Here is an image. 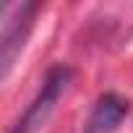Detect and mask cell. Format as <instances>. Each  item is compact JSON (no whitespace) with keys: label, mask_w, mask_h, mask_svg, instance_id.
<instances>
[{"label":"cell","mask_w":133,"mask_h":133,"mask_svg":"<svg viewBox=\"0 0 133 133\" xmlns=\"http://www.w3.org/2000/svg\"><path fill=\"white\" fill-rule=\"evenodd\" d=\"M71 78H73V71L68 68V65H63V63L52 65V68L47 71V76H44L42 89L37 91V97L31 99V104L26 107V112L16 120V125L8 133H37L47 123V117L52 115V110L60 102V97L65 94Z\"/></svg>","instance_id":"cell-1"},{"label":"cell","mask_w":133,"mask_h":133,"mask_svg":"<svg viewBox=\"0 0 133 133\" xmlns=\"http://www.w3.org/2000/svg\"><path fill=\"white\" fill-rule=\"evenodd\" d=\"M39 3H16L3 11V34H0V76H8L18 52L26 44V37L34 26Z\"/></svg>","instance_id":"cell-2"},{"label":"cell","mask_w":133,"mask_h":133,"mask_svg":"<svg viewBox=\"0 0 133 133\" xmlns=\"http://www.w3.org/2000/svg\"><path fill=\"white\" fill-rule=\"evenodd\" d=\"M130 104L125 97L115 94V91H104L99 94L91 115H89V123H86V130L84 133H115L120 128V123L125 120Z\"/></svg>","instance_id":"cell-3"}]
</instances>
